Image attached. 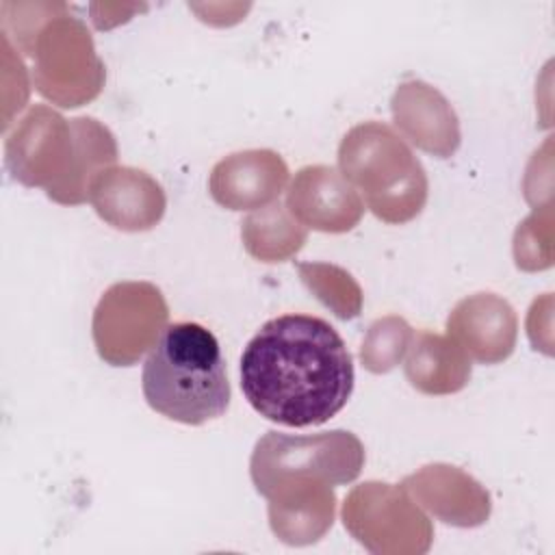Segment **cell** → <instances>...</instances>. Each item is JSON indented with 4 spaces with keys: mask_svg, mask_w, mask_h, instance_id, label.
I'll list each match as a JSON object with an SVG mask.
<instances>
[{
    "mask_svg": "<svg viewBox=\"0 0 555 555\" xmlns=\"http://www.w3.org/2000/svg\"><path fill=\"white\" fill-rule=\"evenodd\" d=\"M241 238L247 254L256 260L284 262L304 247L308 230L278 199L243 219Z\"/></svg>",
    "mask_w": 555,
    "mask_h": 555,
    "instance_id": "obj_17",
    "label": "cell"
},
{
    "mask_svg": "<svg viewBox=\"0 0 555 555\" xmlns=\"http://www.w3.org/2000/svg\"><path fill=\"white\" fill-rule=\"evenodd\" d=\"M412 336L414 332L405 319L397 314L377 319L362 340V366L371 373H388L403 360Z\"/></svg>",
    "mask_w": 555,
    "mask_h": 555,
    "instance_id": "obj_19",
    "label": "cell"
},
{
    "mask_svg": "<svg viewBox=\"0 0 555 555\" xmlns=\"http://www.w3.org/2000/svg\"><path fill=\"white\" fill-rule=\"evenodd\" d=\"M345 529L371 553H427L434 527L408 496L403 486L366 481L356 486L343 503Z\"/></svg>",
    "mask_w": 555,
    "mask_h": 555,
    "instance_id": "obj_7",
    "label": "cell"
},
{
    "mask_svg": "<svg viewBox=\"0 0 555 555\" xmlns=\"http://www.w3.org/2000/svg\"><path fill=\"white\" fill-rule=\"evenodd\" d=\"M89 202L102 221L124 232L152 230L167 208L163 186L147 171L115 165L91 180Z\"/></svg>",
    "mask_w": 555,
    "mask_h": 555,
    "instance_id": "obj_10",
    "label": "cell"
},
{
    "mask_svg": "<svg viewBox=\"0 0 555 555\" xmlns=\"http://www.w3.org/2000/svg\"><path fill=\"white\" fill-rule=\"evenodd\" d=\"M288 167L273 150H243L221 158L208 178L210 197L228 210H256L278 202Z\"/></svg>",
    "mask_w": 555,
    "mask_h": 555,
    "instance_id": "obj_11",
    "label": "cell"
},
{
    "mask_svg": "<svg viewBox=\"0 0 555 555\" xmlns=\"http://www.w3.org/2000/svg\"><path fill=\"white\" fill-rule=\"evenodd\" d=\"M436 518L455 527H477L490 516V496L464 470L449 464H429L401 483Z\"/></svg>",
    "mask_w": 555,
    "mask_h": 555,
    "instance_id": "obj_14",
    "label": "cell"
},
{
    "mask_svg": "<svg viewBox=\"0 0 555 555\" xmlns=\"http://www.w3.org/2000/svg\"><path fill=\"white\" fill-rule=\"evenodd\" d=\"M301 282L317 295L336 317L353 319L362 310L360 284L345 269L327 262H299Z\"/></svg>",
    "mask_w": 555,
    "mask_h": 555,
    "instance_id": "obj_18",
    "label": "cell"
},
{
    "mask_svg": "<svg viewBox=\"0 0 555 555\" xmlns=\"http://www.w3.org/2000/svg\"><path fill=\"white\" fill-rule=\"evenodd\" d=\"M405 353V377L423 395H453L470 379V358L451 336L418 330Z\"/></svg>",
    "mask_w": 555,
    "mask_h": 555,
    "instance_id": "obj_16",
    "label": "cell"
},
{
    "mask_svg": "<svg viewBox=\"0 0 555 555\" xmlns=\"http://www.w3.org/2000/svg\"><path fill=\"white\" fill-rule=\"evenodd\" d=\"M33 80L37 91L63 106L76 108L91 102L104 87V63L95 54L91 33L69 9L50 20L35 37Z\"/></svg>",
    "mask_w": 555,
    "mask_h": 555,
    "instance_id": "obj_6",
    "label": "cell"
},
{
    "mask_svg": "<svg viewBox=\"0 0 555 555\" xmlns=\"http://www.w3.org/2000/svg\"><path fill=\"white\" fill-rule=\"evenodd\" d=\"M165 295L152 282H117L100 297L91 334L98 356L111 366H132L167 327Z\"/></svg>",
    "mask_w": 555,
    "mask_h": 555,
    "instance_id": "obj_8",
    "label": "cell"
},
{
    "mask_svg": "<svg viewBox=\"0 0 555 555\" xmlns=\"http://www.w3.org/2000/svg\"><path fill=\"white\" fill-rule=\"evenodd\" d=\"M117 160L113 132L93 117L65 119L46 104H35L4 141V163L26 186H41L63 206L89 199L91 180Z\"/></svg>",
    "mask_w": 555,
    "mask_h": 555,
    "instance_id": "obj_2",
    "label": "cell"
},
{
    "mask_svg": "<svg viewBox=\"0 0 555 555\" xmlns=\"http://www.w3.org/2000/svg\"><path fill=\"white\" fill-rule=\"evenodd\" d=\"M451 336L468 358L496 364L512 356L518 336L514 308L494 293H475L455 304L447 319Z\"/></svg>",
    "mask_w": 555,
    "mask_h": 555,
    "instance_id": "obj_13",
    "label": "cell"
},
{
    "mask_svg": "<svg viewBox=\"0 0 555 555\" xmlns=\"http://www.w3.org/2000/svg\"><path fill=\"white\" fill-rule=\"evenodd\" d=\"M141 388L154 412L184 425L223 416L232 399L219 340L193 321L163 330L143 364Z\"/></svg>",
    "mask_w": 555,
    "mask_h": 555,
    "instance_id": "obj_3",
    "label": "cell"
},
{
    "mask_svg": "<svg viewBox=\"0 0 555 555\" xmlns=\"http://www.w3.org/2000/svg\"><path fill=\"white\" fill-rule=\"evenodd\" d=\"M286 208L304 228L330 234L353 230L364 215L360 193L330 165L301 167L286 191Z\"/></svg>",
    "mask_w": 555,
    "mask_h": 555,
    "instance_id": "obj_9",
    "label": "cell"
},
{
    "mask_svg": "<svg viewBox=\"0 0 555 555\" xmlns=\"http://www.w3.org/2000/svg\"><path fill=\"white\" fill-rule=\"evenodd\" d=\"M338 171L384 223H408L427 202V173L405 141L382 121L353 126L338 145Z\"/></svg>",
    "mask_w": 555,
    "mask_h": 555,
    "instance_id": "obj_4",
    "label": "cell"
},
{
    "mask_svg": "<svg viewBox=\"0 0 555 555\" xmlns=\"http://www.w3.org/2000/svg\"><path fill=\"white\" fill-rule=\"evenodd\" d=\"M241 388L267 421L314 427L336 416L353 392L351 353L325 319H269L241 356Z\"/></svg>",
    "mask_w": 555,
    "mask_h": 555,
    "instance_id": "obj_1",
    "label": "cell"
},
{
    "mask_svg": "<svg viewBox=\"0 0 555 555\" xmlns=\"http://www.w3.org/2000/svg\"><path fill=\"white\" fill-rule=\"evenodd\" d=\"M362 466L364 444L351 431L332 429L308 436L267 431L251 451L249 475L258 494L267 496L288 483H351Z\"/></svg>",
    "mask_w": 555,
    "mask_h": 555,
    "instance_id": "obj_5",
    "label": "cell"
},
{
    "mask_svg": "<svg viewBox=\"0 0 555 555\" xmlns=\"http://www.w3.org/2000/svg\"><path fill=\"white\" fill-rule=\"evenodd\" d=\"M392 121L401 137L418 150L438 158L457 152L462 134L460 121L449 100L423 80H403L390 100Z\"/></svg>",
    "mask_w": 555,
    "mask_h": 555,
    "instance_id": "obj_12",
    "label": "cell"
},
{
    "mask_svg": "<svg viewBox=\"0 0 555 555\" xmlns=\"http://www.w3.org/2000/svg\"><path fill=\"white\" fill-rule=\"evenodd\" d=\"M271 531L291 546H306L321 540L334 522L336 494L330 483H291L269 496Z\"/></svg>",
    "mask_w": 555,
    "mask_h": 555,
    "instance_id": "obj_15",
    "label": "cell"
}]
</instances>
